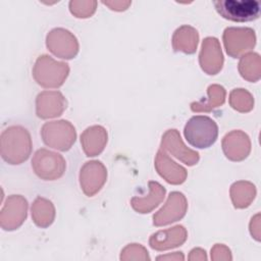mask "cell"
I'll use <instances>...</instances> for the list:
<instances>
[{"label":"cell","mask_w":261,"mask_h":261,"mask_svg":"<svg viewBox=\"0 0 261 261\" xmlns=\"http://www.w3.org/2000/svg\"><path fill=\"white\" fill-rule=\"evenodd\" d=\"M32 150L29 132L21 126H9L1 134V156L9 164L25 161Z\"/></svg>","instance_id":"6da1fadb"},{"label":"cell","mask_w":261,"mask_h":261,"mask_svg":"<svg viewBox=\"0 0 261 261\" xmlns=\"http://www.w3.org/2000/svg\"><path fill=\"white\" fill-rule=\"evenodd\" d=\"M187 142L195 148L206 149L211 147L218 137L217 123L206 115L191 117L184 128Z\"/></svg>","instance_id":"7a4b0ae2"},{"label":"cell","mask_w":261,"mask_h":261,"mask_svg":"<svg viewBox=\"0 0 261 261\" xmlns=\"http://www.w3.org/2000/svg\"><path fill=\"white\" fill-rule=\"evenodd\" d=\"M213 4L220 16L236 22L256 20L261 13V4L256 0H218Z\"/></svg>","instance_id":"3957f363"},{"label":"cell","mask_w":261,"mask_h":261,"mask_svg":"<svg viewBox=\"0 0 261 261\" xmlns=\"http://www.w3.org/2000/svg\"><path fill=\"white\" fill-rule=\"evenodd\" d=\"M69 72L67 63L55 61L48 55L40 56L34 66L33 75L36 82L45 88L60 87Z\"/></svg>","instance_id":"277c9868"},{"label":"cell","mask_w":261,"mask_h":261,"mask_svg":"<svg viewBox=\"0 0 261 261\" xmlns=\"http://www.w3.org/2000/svg\"><path fill=\"white\" fill-rule=\"evenodd\" d=\"M44 143L54 149L67 151L75 141V129L69 121L59 120L47 122L41 129Z\"/></svg>","instance_id":"5b68a950"},{"label":"cell","mask_w":261,"mask_h":261,"mask_svg":"<svg viewBox=\"0 0 261 261\" xmlns=\"http://www.w3.org/2000/svg\"><path fill=\"white\" fill-rule=\"evenodd\" d=\"M32 167L40 178L54 180L64 173L66 165L60 154L46 149H39L32 160Z\"/></svg>","instance_id":"8992f818"},{"label":"cell","mask_w":261,"mask_h":261,"mask_svg":"<svg viewBox=\"0 0 261 261\" xmlns=\"http://www.w3.org/2000/svg\"><path fill=\"white\" fill-rule=\"evenodd\" d=\"M223 43L226 53L238 58L255 46V32L250 28H226L223 32Z\"/></svg>","instance_id":"52a82bcc"},{"label":"cell","mask_w":261,"mask_h":261,"mask_svg":"<svg viewBox=\"0 0 261 261\" xmlns=\"http://www.w3.org/2000/svg\"><path fill=\"white\" fill-rule=\"evenodd\" d=\"M46 44L54 55L63 59L73 58L79 51L76 38L69 31L61 28L53 29L48 33Z\"/></svg>","instance_id":"ba28073f"},{"label":"cell","mask_w":261,"mask_h":261,"mask_svg":"<svg viewBox=\"0 0 261 261\" xmlns=\"http://www.w3.org/2000/svg\"><path fill=\"white\" fill-rule=\"evenodd\" d=\"M187 207V199L182 193H170L165 205L153 216V224L161 226L179 220L185 216Z\"/></svg>","instance_id":"9c48e42d"},{"label":"cell","mask_w":261,"mask_h":261,"mask_svg":"<svg viewBox=\"0 0 261 261\" xmlns=\"http://www.w3.org/2000/svg\"><path fill=\"white\" fill-rule=\"evenodd\" d=\"M106 176V168L100 161L86 162L80 172V182L84 193L89 197L95 195L104 185Z\"/></svg>","instance_id":"30bf717a"},{"label":"cell","mask_w":261,"mask_h":261,"mask_svg":"<svg viewBox=\"0 0 261 261\" xmlns=\"http://www.w3.org/2000/svg\"><path fill=\"white\" fill-rule=\"evenodd\" d=\"M28 202L17 195L8 197L5 206L1 211V225L6 230L17 228L27 217Z\"/></svg>","instance_id":"8fae6325"},{"label":"cell","mask_w":261,"mask_h":261,"mask_svg":"<svg viewBox=\"0 0 261 261\" xmlns=\"http://www.w3.org/2000/svg\"><path fill=\"white\" fill-rule=\"evenodd\" d=\"M201 68L207 74H216L223 64V55L219 41L214 37H207L203 40L202 49L199 55Z\"/></svg>","instance_id":"7c38bea8"},{"label":"cell","mask_w":261,"mask_h":261,"mask_svg":"<svg viewBox=\"0 0 261 261\" xmlns=\"http://www.w3.org/2000/svg\"><path fill=\"white\" fill-rule=\"evenodd\" d=\"M161 149L167 150L174 157H176L189 166L197 164L200 158L198 152L193 151L185 146L176 129H168L162 136Z\"/></svg>","instance_id":"4fadbf2b"},{"label":"cell","mask_w":261,"mask_h":261,"mask_svg":"<svg viewBox=\"0 0 261 261\" xmlns=\"http://www.w3.org/2000/svg\"><path fill=\"white\" fill-rule=\"evenodd\" d=\"M222 149L225 156L232 161H242L251 151L249 137L242 130H232L222 140Z\"/></svg>","instance_id":"5bb4252c"},{"label":"cell","mask_w":261,"mask_h":261,"mask_svg":"<svg viewBox=\"0 0 261 261\" xmlns=\"http://www.w3.org/2000/svg\"><path fill=\"white\" fill-rule=\"evenodd\" d=\"M37 115L41 118H49L61 115L66 108V100L60 92H42L37 97Z\"/></svg>","instance_id":"9a60e30c"},{"label":"cell","mask_w":261,"mask_h":261,"mask_svg":"<svg viewBox=\"0 0 261 261\" xmlns=\"http://www.w3.org/2000/svg\"><path fill=\"white\" fill-rule=\"evenodd\" d=\"M155 167L158 173L169 184L179 185L186 180L187 170L171 160L163 149L157 152Z\"/></svg>","instance_id":"2e32d148"},{"label":"cell","mask_w":261,"mask_h":261,"mask_svg":"<svg viewBox=\"0 0 261 261\" xmlns=\"http://www.w3.org/2000/svg\"><path fill=\"white\" fill-rule=\"evenodd\" d=\"M186 239V228L182 225H176L174 227L153 233L150 238L149 244L152 249L161 251L178 247L185 243Z\"/></svg>","instance_id":"e0dca14e"},{"label":"cell","mask_w":261,"mask_h":261,"mask_svg":"<svg viewBox=\"0 0 261 261\" xmlns=\"http://www.w3.org/2000/svg\"><path fill=\"white\" fill-rule=\"evenodd\" d=\"M107 142L106 129L100 125L88 127L81 136L83 149L88 157L100 154Z\"/></svg>","instance_id":"ac0fdd59"},{"label":"cell","mask_w":261,"mask_h":261,"mask_svg":"<svg viewBox=\"0 0 261 261\" xmlns=\"http://www.w3.org/2000/svg\"><path fill=\"white\" fill-rule=\"evenodd\" d=\"M149 195L147 197H134L132 207L139 213H149L164 199L165 189L157 181H149Z\"/></svg>","instance_id":"d6986e66"},{"label":"cell","mask_w":261,"mask_h":261,"mask_svg":"<svg viewBox=\"0 0 261 261\" xmlns=\"http://www.w3.org/2000/svg\"><path fill=\"white\" fill-rule=\"evenodd\" d=\"M199 35L196 29L185 24L175 30L172 36V46L174 51L193 54L198 45Z\"/></svg>","instance_id":"ffe728a7"},{"label":"cell","mask_w":261,"mask_h":261,"mask_svg":"<svg viewBox=\"0 0 261 261\" xmlns=\"http://www.w3.org/2000/svg\"><path fill=\"white\" fill-rule=\"evenodd\" d=\"M55 216V209L53 204L44 198H37L32 206V217L34 222L40 227L49 226Z\"/></svg>","instance_id":"44dd1931"},{"label":"cell","mask_w":261,"mask_h":261,"mask_svg":"<svg viewBox=\"0 0 261 261\" xmlns=\"http://www.w3.org/2000/svg\"><path fill=\"white\" fill-rule=\"evenodd\" d=\"M208 99L201 100L198 102H193L191 104V109L194 112L200 111H211L214 108L223 104L225 100V90L219 85H211L208 87Z\"/></svg>","instance_id":"7402d4cb"},{"label":"cell","mask_w":261,"mask_h":261,"mask_svg":"<svg viewBox=\"0 0 261 261\" xmlns=\"http://www.w3.org/2000/svg\"><path fill=\"white\" fill-rule=\"evenodd\" d=\"M255 195V186L249 181H238L230 187V197L236 208L248 207Z\"/></svg>","instance_id":"603a6c76"},{"label":"cell","mask_w":261,"mask_h":261,"mask_svg":"<svg viewBox=\"0 0 261 261\" xmlns=\"http://www.w3.org/2000/svg\"><path fill=\"white\" fill-rule=\"evenodd\" d=\"M239 71L249 82H257L260 79V56L257 53L244 55L239 63Z\"/></svg>","instance_id":"cb8c5ba5"},{"label":"cell","mask_w":261,"mask_h":261,"mask_svg":"<svg viewBox=\"0 0 261 261\" xmlns=\"http://www.w3.org/2000/svg\"><path fill=\"white\" fill-rule=\"evenodd\" d=\"M229 103L233 109L240 112H248L254 107V99L252 95L244 89H234L231 91Z\"/></svg>","instance_id":"d4e9b609"},{"label":"cell","mask_w":261,"mask_h":261,"mask_svg":"<svg viewBox=\"0 0 261 261\" xmlns=\"http://www.w3.org/2000/svg\"><path fill=\"white\" fill-rule=\"evenodd\" d=\"M96 1H83V0H72L69 2V10L76 17L86 18L90 17L96 10Z\"/></svg>","instance_id":"484cf974"},{"label":"cell","mask_w":261,"mask_h":261,"mask_svg":"<svg viewBox=\"0 0 261 261\" xmlns=\"http://www.w3.org/2000/svg\"><path fill=\"white\" fill-rule=\"evenodd\" d=\"M102 3L110 7V9L117 11L125 10L132 4L130 1H103Z\"/></svg>","instance_id":"4316f807"}]
</instances>
